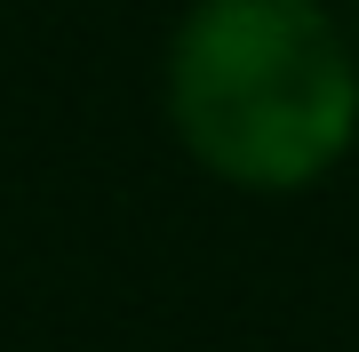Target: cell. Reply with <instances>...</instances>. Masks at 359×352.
I'll use <instances>...</instances> for the list:
<instances>
[{
    "instance_id": "obj_1",
    "label": "cell",
    "mask_w": 359,
    "mask_h": 352,
    "mask_svg": "<svg viewBox=\"0 0 359 352\" xmlns=\"http://www.w3.org/2000/svg\"><path fill=\"white\" fill-rule=\"evenodd\" d=\"M168 120L208 176L304 193L359 136V48L320 0H192L168 48Z\"/></svg>"
}]
</instances>
